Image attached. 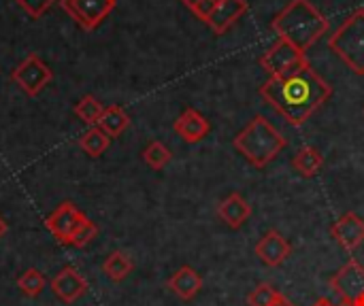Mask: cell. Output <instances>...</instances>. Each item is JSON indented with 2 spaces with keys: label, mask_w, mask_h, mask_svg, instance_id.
I'll return each mask as SVG.
<instances>
[{
  "label": "cell",
  "mask_w": 364,
  "mask_h": 306,
  "mask_svg": "<svg viewBox=\"0 0 364 306\" xmlns=\"http://www.w3.org/2000/svg\"><path fill=\"white\" fill-rule=\"evenodd\" d=\"M128 126H130V117H128V113H126L122 106H117V104L105 106V111H102V115H100V121H98V128H100V130H105L111 138H115V136H119Z\"/></svg>",
  "instance_id": "ac0fdd59"
},
{
  "label": "cell",
  "mask_w": 364,
  "mask_h": 306,
  "mask_svg": "<svg viewBox=\"0 0 364 306\" xmlns=\"http://www.w3.org/2000/svg\"><path fill=\"white\" fill-rule=\"evenodd\" d=\"M102 111H105V106H102V104L98 102V98L92 96V94L83 96V98L75 104V115H77L83 124H87V126H98Z\"/></svg>",
  "instance_id": "44dd1931"
},
{
  "label": "cell",
  "mask_w": 364,
  "mask_h": 306,
  "mask_svg": "<svg viewBox=\"0 0 364 306\" xmlns=\"http://www.w3.org/2000/svg\"><path fill=\"white\" fill-rule=\"evenodd\" d=\"M6 230H9V226H6V222H4V219L0 217V239H2L4 234H6Z\"/></svg>",
  "instance_id": "f546056e"
},
{
  "label": "cell",
  "mask_w": 364,
  "mask_h": 306,
  "mask_svg": "<svg viewBox=\"0 0 364 306\" xmlns=\"http://www.w3.org/2000/svg\"><path fill=\"white\" fill-rule=\"evenodd\" d=\"M181 2H183V4H186V6H188L190 11H192V9H194V6H196V4H198L200 0H181Z\"/></svg>",
  "instance_id": "4dcf8cb0"
},
{
  "label": "cell",
  "mask_w": 364,
  "mask_h": 306,
  "mask_svg": "<svg viewBox=\"0 0 364 306\" xmlns=\"http://www.w3.org/2000/svg\"><path fill=\"white\" fill-rule=\"evenodd\" d=\"M87 217L73 204V202H62L45 222L47 230L64 245H70L73 234L77 232V228L85 222Z\"/></svg>",
  "instance_id": "9c48e42d"
},
{
  "label": "cell",
  "mask_w": 364,
  "mask_h": 306,
  "mask_svg": "<svg viewBox=\"0 0 364 306\" xmlns=\"http://www.w3.org/2000/svg\"><path fill=\"white\" fill-rule=\"evenodd\" d=\"M117 0H60V6L83 28L94 30L113 9Z\"/></svg>",
  "instance_id": "ba28073f"
},
{
  "label": "cell",
  "mask_w": 364,
  "mask_h": 306,
  "mask_svg": "<svg viewBox=\"0 0 364 306\" xmlns=\"http://www.w3.org/2000/svg\"><path fill=\"white\" fill-rule=\"evenodd\" d=\"M171 158H173L171 149H168L164 143H160V141H151V143L145 147V151H143V162H145L151 170H162V168L171 162Z\"/></svg>",
  "instance_id": "7402d4cb"
},
{
  "label": "cell",
  "mask_w": 364,
  "mask_h": 306,
  "mask_svg": "<svg viewBox=\"0 0 364 306\" xmlns=\"http://www.w3.org/2000/svg\"><path fill=\"white\" fill-rule=\"evenodd\" d=\"M311 306H337V305H335L331 298H318V300H316Z\"/></svg>",
  "instance_id": "f1b7e54d"
},
{
  "label": "cell",
  "mask_w": 364,
  "mask_h": 306,
  "mask_svg": "<svg viewBox=\"0 0 364 306\" xmlns=\"http://www.w3.org/2000/svg\"><path fill=\"white\" fill-rule=\"evenodd\" d=\"M96 234H98V226H96L94 222H90V219H85V222L77 228V232L73 234L70 245H75V247L83 249L85 245H90V243L96 239Z\"/></svg>",
  "instance_id": "d4e9b609"
},
{
  "label": "cell",
  "mask_w": 364,
  "mask_h": 306,
  "mask_svg": "<svg viewBox=\"0 0 364 306\" xmlns=\"http://www.w3.org/2000/svg\"><path fill=\"white\" fill-rule=\"evenodd\" d=\"M220 2H224V0H200V2L192 9V13H194L198 19L207 21V19H209V15L213 13V9H215Z\"/></svg>",
  "instance_id": "4316f807"
},
{
  "label": "cell",
  "mask_w": 364,
  "mask_h": 306,
  "mask_svg": "<svg viewBox=\"0 0 364 306\" xmlns=\"http://www.w3.org/2000/svg\"><path fill=\"white\" fill-rule=\"evenodd\" d=\"M102 271H105V275H107L111 281L119 283V281H124V279L132 273V260H130L124 251H113V253L105 260Z\"/></svg>",
  "instance_id": "ffe728a7"
},
{
  "label": "cell",
  "mask_w": 364,
  "mask_h": 306,
  "mask_svg": "<svg viewBox=\"0 0 364 306\" xmlns=\"http://www.w3.org/2000/svg\"><path fill=\"white\" fill-rule=\"evenodd\" d=\"M292 253V245L288 243V239L277 232V230H269L258 243H256V256L262 264L277 268L282 266Z\"/></svg>",
  "instance_id": "30bf717a"
},
{
  "label": "cell",
  "mask_w": 364,
  "mask_h": 306,
  "mask_svg": "<svg viewBox=\"0 0 364 306\" xmlns=\"http://www.w3.org/2000/svg\"><path fill=\"white\" fill-rule=\"evenodd\" d=\"M331 234L346 251H356L364 243V219L356 213H346L333 224Z\"/></svg>",
  "instance_id": "8fae6325"
},
{
  "label": "cell",
  "mask_w": 364,
  "mask_h": 306,
  "mask_svg": "<svg viewBox=\"0 0 364 306\" xmlns=\"http://www.w3.org/2000/svg\"><path fill=\"white\" fill-rule=\"evenodd\" d=\"M166 288L181 300H194L203 290V277L192 266H181L168 281Z\"/></svg>",
  "instance_id": "2e32d148"
},
{
  "label": "cell",
  "mask_w": 364,
  "mask_h": 306,
  "mask_svg": "<svg viewBox=\"0 0 364 306\" xmlns=\"http://www.w3.org/2000/svg\"><path fill=\"white\" fill-rule=\"evenodd\" d=\"M328 285L343 302H356L364 296V266L354 258L348 260V264L335 273Z\"/></svg>",
  "instance_id": "52a82bcc"
},
{
  "label": "cell",
  "mask_w": 364,
  "mask_h": 306,
  "mask_svg": "<svg viewBox=\"0 0 364 306\" xmlns=\"http://www.w3.org/2000/svg\"><path fill=\"white\" fill-rule=\"evenodd\" d=\"M328 28V19L309 0H290L271 21V30L277 38L292 43L303 53L314 47Z\"/></svg>",
  "instance_id": "7a4b0ae2"
},
{
  "label": "cell",
  "mask_w": 364,
  "mask_h": 306,
  "mask_svg": "<svg viewBox=\"0 0 364 306\" xmlns=\"http://www.w3.org/2000/svg\"><path fill=\"white\" fill-rule=\"evenodd\" d=\"M271 306H294V305H292V302H290V300H288V298L282 294V296H279V298H277V300H275V302H273Z\"/></svg>",
  "instance_id": "83f0119b"
},
{
  "label": "cell",
  "mask_w": 364,
  "mask_h": 306,
  "mask_svg": "<svg viewBox=\"0 0 364 306\" xmlns=\"http://www.w3.org/2000/svg\"><path fill=\"white\" fill-rule=\"evenodd\" d=\"M324 166V155L316 149V147H301L296 151V155L292 158V168L305 177V179H314Z\"/></svg>",
  "instance_id": "e0dca14e"
},
{
  "label": "cell",
  "mask_w": 364,
  "mask_h": 306,
  "mask_svg": "<svg viewBox=\"0 0 364 306\" xmlns=\"http://www.w3.org/2000/svg\"><path fill=\"white\" fill-rule=\"evenodd\" d=\"M339 306H354V302H343V305H339Z\"/></svg>",
  "instance_id": "d6a6232c"
},
{
  "label": "cell",
  "mask_w": 364,
  "mask_h": 306,
  "mask_svg": "<svg viewBox=\"0 0 364 306\" xmlns=\"http://www.w3.org/2000/svg\"><path fill=\"white\" fill-rule=\"evenodd\" d=\"M11 79L15 81V85H19V89L28 96H38L53 79L51 68L36 55L30 53L28 58H23L11 72Z\"/></svg>",
  "instance_id": "5b68a950"
},
{
  "label": "cell",
  "mask_w": 364,
  "mask_h": 306,
  "mask_svg": "<svg viewBox=\"0 0 364 306\" xmlns=\"http://www.w3.org/2000/svg\"><path fill=\"white\" fill-rule=\"evenodd\" d=\"M17 288H19L28 298H36V296H41V292L45 290V277H43L41 271L28 268V271L17 279Z\"/></svg>",
  "instance_id": "603a6c76"
},
{
  "label": "cell",
  "mask_w": 364,
  "mask_h": 306,
  "mask_svg": "<svg viewBox=\"0 0 364 306\" xmlns=\"http://www.w3.org/2000/svg\"><path fill=\"white\" fill-rule=\"evenodd\" d=\"M331 51H335L343 64L354 72L364 75V6L352 11L343 23L328 38Z\"/></svg>",
  "instance_id": "277c9868"
},
{
  "label": "cell",
  "mask_w": 364,
  "mask_h": 306,
  "mask_svg": "<svg viewBox=\"0 0 364 306\" xmlns=\"http://www.w3.org/2000/svg\"><path fill=\"white\" fill-rule=\"evenodd\" d=\"M260 96L290 126L301 128L331 100L333 87L311 68L305 58L290 72L282 77H269L260 85Z\"/></svg>",
  "instance_id": "6da1fadb"
},
{
  "label": "cell",
  "mask_w": 364,
  "mask_h": 306,
  "mask_svg": "<svg viewBox=\"0 0 364 306\" xmlns=\"http://www.w3.org/2000/svg\"><path fill=\"white\" fill-rule=\"evenodd\" d=\"M305 60V53L301 49H296L292 43L277 38L260 58V66L271 75V77H282L286 72H290L296 64H301Z\"/></svg>",
  "instance_id": "8992f818"
},
{
  "label": "cell",
  "mask_w": 364,
  "mask_h": 306,
  "mask_svg": "<svg viewBox=\"0 0 364 306\" xmlns=\"http://www.w3.org/2000/svg\"><path fill=\"white\" fill-rule=\"evenodd\" d=\"M51 290L62 302L70 305L87 292V281L73 266H66L51 279Z\"/></svg>",
  "instance_id": "7c38bea8"
},
{
  "label": "cell",
  "mask_w": 364,
  "mask_h": 306,
  "mask_svg": "<svg viewBox=\"0 0 364 306\" xmlns=\"http://www.w3.org/2000/svg\"><path fill=\"white\" fill-rule=\"evenodd\" d=\"M111 145V136L100 130L98 126H92L90 130L83 132V136L79 138V147L83 149V153H87L90 158H100Z\"/></svg>",
  "instance_id": "d6986e66"
},
{
  "label": "cell",
  "mask_w": 364,
  "mask_h": 306,
  "mask_svg": "<svg viewBox=\"0 0 364 306\" xmlns=\"http://www.w3.org/2000/svg\"><path fill=\"white\" fill-rule=\"evenodd\" d=\"M279 290H275L271 283H260L256 290H252V294L247 296V305L250 306H271L279 298Z\"/></svg>",
  "instance_id": "cb8c5ba5"
},
{
  "label": "cell",
  "mask_w": 364,
  "mask_h": 306,
  "mask_svg": "<svg viewBox=\"0 0 364 306\" xmlns=\"http://www.w3.org/2000/svg\"><path fill=\"white\" fill-rule=\"evenodd\" d=\"M175 132L190 145L200 143L209 132H211V124L207 121V117L196 111V109H186L173 124Z\"/></svg>",
  "instance_id": "4fadbf2b"
},
{
  "label": "cell",
  "mask_w": 364,
  "mask_h": 306,
  "mask_svg": "<svg viewBox=\"0 0 364 306\" xmlns=\"http://www.w3.org/2000/svg\"><path fill=\"white\" fill-rule=\"evenodd\" d=\"M32 19H38L45 11H49V6L58 0H15Z\"/></svg>",
  "instance_id": "484cf974"
},
{
  "label": "cell",
  "mask_w": 364,
  "mask_h": 306,
  "mask_svg": "<svg viewBox=\"0 0 364 306\" xmlns=\"http://www.w3.org/2000/svg\"><path fill=\"white\" fill-rule=\"evenodd\" d=\"M354 306H364V296H363V298H358V300L354 302Z\"/></svg>",
  "instance_id": "1f68e13d"
},
{
  "label": "cell",
  "mask_w": 364,
  "mask_h": 306,
  "mask_svg": "<svg viewBox=\"0 0 364 306\" xmlns=\"http://www.w3.org/2000/svg\"><path fill=\"white\" fill-rule=\"evenodd\" d=\"M247 11V2L245 0H224L220 2L213 13L209 15V19L205 21L215 34H224L228 32V28H232Z\"/></svg>",
  "instance_id": "5bb4252c"
},
{
  "label": "cell",
  "mask_w": 364,
  "mask_h": 306,
  "mask_svg": "<svg viewBox=\"0 0 364 306\" xmlns=\"http://www.w3.org/2000/svg\"><path fill=\"white\" fill-rule=\"evenodd\" d=\"M218 217L230 228L239 230L245 226V222L252 217V204L241 196V194H230L218 204Z\"/></svg>",
  "instance_id": "9a60e30c"
},
{
  "label": "cell",
  "mask_w": 364,
  "mask_h": 306,
  "mask_svg": "<svg viewBox=\"0 0 364 306\" xmlns=\"http://www.w3.org/2000/svg\"><path fill=\"white\" fill-rule=\"evenodd\" d=\"M235 149L256 168L269 166L288 145L286 136L262 115H256L235 138Z\"/></svg>",
  "instance_id": "3957f363"
}]
</instances>
